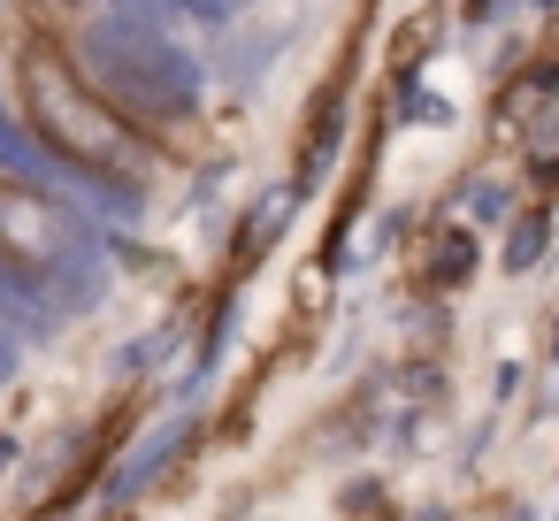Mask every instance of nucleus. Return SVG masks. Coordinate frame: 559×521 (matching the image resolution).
Masks as SVG:
<instances>
[{
    "label": "nucleus",
    "instance_id": "1",
    "mask_svg": "<svg viewBox=\"0 0 559 521\" xmlns=\"http://www.w3.org/2000/svg\"><path fill=\"white\" fill-rule=\"evenodd\" d=\"M16 116L32 123L39 154L55 162V192L85 208L108 238L146 223V139L70 70L55 32H32L16 55Z\"/></svg>",
    "mask_w": 559,
    "mask_h": 521
},
{
    "label": "nucleus",
    "instance_id": "2",
    "mask_svg": "<svg viewBox=\"0 0 559 521\" xmlns=\"http://www.w3.org/2000/svg\"><path fill=\"white\" fill-rule=\"evenodd\" d=\"M70 70L139 131V139H177L207 116V70L177 39V24L131 9V0H100L93 16L62 32Z\"/></svg>",
    "mask_w": 559,
    "mask_h": 521
},
{
    "label": "nucleus",
    "instance_id": "3",
    "mask_svg": "<svg viewBox=\"0 0 559 521\" xmlns=\"http://www.w3.org/2000/svg\"><path fill=\"white\" fill-rule=\"evenodd\" d=\"M0 269L39 284L62 322L100 315L108 292H116V246H108V230L85 208H70L62 192L16 185V177H0Z\"/></svg>",
    "mask_w": 559,
    "mask_h": 521
},
{
    "label": "nucleus",
    "instance_id": "4",
    "mask_svg": "<svg viewBox=\"0 0 559 521\" xmlns=\"http://www.w3.org/2000/svg\"><path fill=\"white\" fill-rule=\"evenodd\" d=\"M185 437H192V406H177L169 422H154V429H146V437H139L108 475H100V498H108V506H131L146 483H162V467L185 452Z\"/></svg>",
    "mask_w": 559,
    "mask_h": 521
},
{
    "label": "nucleus",
    "instance_id": "5",
    "mask_svg": "<svg viewBox=\"0 0 559 521\" xmlns=\"http://www.w3.org/2000/svg\"><path fill=\"white\" fill-rule=\"evenodd\" d=\"M62 330H70V322L55 315V299H47L39 284H24V276L0 269V338H16L24 353H55Z\"/></svg>",
    "mask_w": 559,
    "mask_h": 521
},
{
    "label": "nucleus",
    "instance_id": "6",
    "mask_svg": "<svg viewBox=\"0 0 559 521\" xmlns=\"http://www.w3.org/2000/svg\"><path fill=\"white\" fill-rule=\"evenodd\" d=\"M0 177H16V185H47V192H55V162L39 154L32 123L16 116V93H9V85H0Z\"/></svg>",
    "mask_w": 559,
    "mask_h": 521
},
{
    "label": "nucleus",
    "instance_id": "7",
    "mask_svg": "<svg viewBox=\"0 0 559 521\" xmlns=\"http://www.w3.org/2000/svg\"><path fill=\"white\" fill-rule=\"evenodd\" d=\"M131 9L162 16V24H207V32H230L253 0H131Z\"/></svg>",
    "mask_w": 559,
    "mask_h": 521
},
{
    "label": "nucleus",
    "instance_id": "8",
    "mask_svg": "<svg viewBox=\"0 0 559 521\" xmlns=\"http://www.w3.org/2000/svg\"><path fill=\"white\" fill-rule=\"evenodd\" d=\"M544 246H551V215L544 208H528V215H513V238H506V276H528L536 261H544Z\"/></svg>",
    "mask_w": 559,
    "mask_h": 521
},
{
    "label": "nucleus",
    "instance_id": "9",
    "mask_svg": "<svg viewBox=\"0 0 559 521\" xmlns=\"http://www.w3.org/2000/svg\"><path fill=\"white\" fill-rule=\"evenodd\" d=\"M24 360H32V353H24V345H16V338H0V391H9V383H16V376H24Z\"/></svg>",
    "mask_w": 559,
    "mask_h": 521
},
{
    "label": "nucleus",
    "instance_id": "10",
    "mask_svg": "<svg viewBox=\"0 0 559 521\" xmlns=\"http://www.w3.org/2000/svg\"><path fill=\"white\" fill-rule=\"evenodd\" d=\"M47 9H55V16H70V24H78V16H93V9H100V0H47Z\"/></svg>",
    "mask_w": 559,
    "mask_h": 521
},
{
    "label": "nucleus",
    "instance_id": "11",
    "mask_svg": "<svg viewBox=\"0 0 559 521\" xmlns=\"http://www.w3.org/2000/svg\"><path fill=\"white\" fill-rule=\"evenodd\" d=\"M9 460H16V437H0V475H9Z\"/></svg>",
    "mask_w": 559,
    "mask_h": 521
},
{
    "label": "nucleus",
    "instance_id": "12",
    "mask_svg": "<svg viewBox=\"0 0 559 521\" xmlns=\"http://www.w3.org/2000/svg\"><path fill=\"white\" fill-rule=\"evenodd\" d=\"M483 9H490V0H467V24H483Z\"/></svg>",
    "mask_w": 559,
    "mask_h": 521
}]
</instances>
